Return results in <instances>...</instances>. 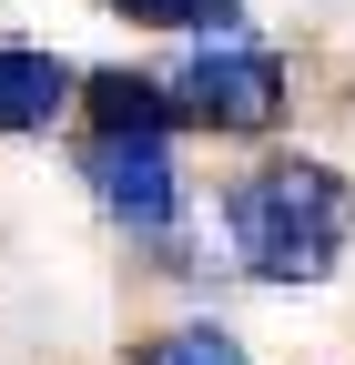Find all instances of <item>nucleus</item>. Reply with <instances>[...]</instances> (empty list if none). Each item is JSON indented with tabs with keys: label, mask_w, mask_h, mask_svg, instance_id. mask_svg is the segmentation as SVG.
<instances>
[{
	"label": "nucleus",
	"mask_w": 355,
	"mask_h": 365,
	"mask_svg": "<svg viewBox=\"0 0 355 365\" xmlns=\"http://www.w3.org/2000/svg\"><path fill=\"white\" fill-rule=\"evenodd\" d=\"M92 71H71L61 51H31V41H0V132H51L81 112Z\"/></svg>",
	"instance_id": "4"
},
{
	"label": "nucleus",
	"mask_w": 355,
	"mask_h": 365,
	"mask_svg": "<svg viewBox=\"0 0 355 365\" xmlns=\"http://www.w3.org/2000/svg\"><path fill=\"white\" fill-rule=\"evenodd\" d=\"M163 91H173V112L203 122V132H274L284 122V51L254 41L244 21L193 31V61L173 71Z\"/></svg>",
	"instance_id": "3"
},
{
	"label": "nucleus",
	"mask_w": 355,
	"mask_h": 365,
	"mask_svg": "<svg viewBox=\"0 0 355 365\" xmlns=\"http://www.w3.org/2000/svg\"><path fill=\"white\" fill-rule=\"evenodd\" d=\"M143 365H254L224 325H173V335H153L143 345Z\"/></svg>",
	"instance_id": "6"
},
{
	"label": "nucleus",
	"mask_w": 355,
	"mask_h": 365,
	"mask_svg": "<svg viewBox=\"0 0 355 365\" xmlns=\"http://www.w3.org/2000/svg\"><path fill=\"white\" fill-rule=\"evenodd\" d=\"M81 182L92 203L122 223L132 244L153 254H183V163H173V122H143V112H81Z\"/></svg>",
	"instance_id": "2"
},
{
	"label": "nucleus",
	"mask_w": 355,
	"mask_h": 365,
	"mask_svg": "<svg viewBox=\"0 0 355 365\" xmlns=\"http://www.w3.org/2000/svg\"><path fill=\"white\" fill-rule=\"evenodd\" d=\"M102 11L132 31H224V21H244V0H102Z\"/></svg>",
	"instance_id": "5"
},
{
	"label": "nucleus",
	"mask_w": 355,
	"mask_h": 365,
	"mask_svg": "<svg viewBox=\"0 0 355 365\" xmlns=\"http://www.w3.org/2000/svg\"><path fill=\"white\" fill-rule=\"evenodd\" d=\"M224 244L264 284H325L355 244V173L315 153H274L224 182Z\"/></svg>",
	"instance_id": "1"
}]
</instances>
